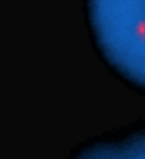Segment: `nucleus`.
Wrapping results in <instances>:
<instances>
[{
    "mask_svg": "<svg viewBox=\"0 0 145 159\" xmlns=\"http://www.w3.org/2000/svg\"><path fill=\"white\" fill-rule=\"evenodd\" d=\"M134 36L139 40L141 43L145 41V20L137 22V24L134 28Z\"/></svg>",
    "mask_w": 145,
    "mask_h": 159,
    "instance_id": "obj_1",
    "label": "nucleus"
}]
</instances>
